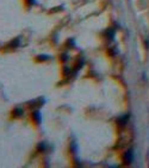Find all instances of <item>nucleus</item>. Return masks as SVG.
<instances>
[{
  "label": "nucleus",
  "instance_id": "nucleus-1",
  "mask_svg": "<svg viewBox=\"0 0 149 168\" xmlns=\"http://www.w3.org/2000/svg\"><path fill=\"white\" fill-rule=\"evenodd\" d=\"M133 160V153L131 151L129 150L127 151L123 156V161L124 163L128 165L130 164Z\"/></svg>",
  "mask_w": 149,
  "mask_h": 168
},
{
  "label": "nucleus",
  "instance_id": "nucleus-2",
  "mask_svg": "<svg viewBox=\"0 0 149 168\" xmlns=\"http://www.w3.org/2000/svg\"><path fill=\"white\" fill-rule=\"evenodd\" d=\"M45 103L44 99H36V100H33L30 103H29V107L30 108H33L35 107H38L41 106L43 105Z\"/></svg>",
  "mask_w": 149,
  "mask_h": 168
},
{
  "label": "nucleus",
  "instance_id": "nucleus-3",
  "mask_svg": "<svg viewBox=\"0 0 149 168\" xmlns=\"http://www.w3.org/2000/svg\"><path fill=\"white\" fill-rule=\"evenodd\" d=\"M32 118L33 120L37 123V124H41L42 120L41 115L39 111L36 110L32 114Z\"/></svg>",
  "mask_w": 149,
  "mask_h": 168
},
{
  "label": "nucleus",
  "instance_id": "nucleus-4",
  "mask_svg": "<svg viewBox=\"0 0 149 168\" xmlns=\"http://www.w3.org/2000/svg\"><path fill=\"white\" fill-rule=\"evenodd\" d=\"M23 113H24L23 110L20 108H15L12 112L13 116H14V118L21 117L23 115Z\"/></svg>",
  "mask_w": 149,
  "mask_h": 168
},
{
  "label": "nucleus",
  "instance_id": "nucleus-5",
  "mask_svg": "<svg viewBox=\"0 0 149 168\" xmlns=\"http://www.w3.org/2000/svg\"><path fill=\"white\" fill-rule=\"evenodd\" d=\"M37 149L39 152L45 151L47 149V145L44 142H41L38 145Z\"/></svg>",
  "mask_w": 149,
  "mask_h": 168
},
{
  "label": "nucleus",
  "instance_id": "nucleus-6",
  "mask_svg": "<svg viewBox=\"0 0 149 168\" xmlns=\"http://www.w3.org/2000/svg\"><path fill=\"white\" fill-rule=\"evenodd\" d=\"M49 59V56L48 55H45V54H42V55H39L38 56V57H37V60L41 62H43V61H45L48 60Z\"/></svg>",
  "mask_w": 149,
  "mask_h": 168
},
{
  "label": "nucleus",
  "instance_id": "nucleus-7",
  "mask_svg": "<svg viewBox=\"0 0 149 168\" xmlns=\"http://www.w3.org/2000/svg\"><path fill=\"white\" fill-rule=\"evenodd\" d=\"M106 35L109 39H112L114 35V31L112 29H108L106 31Z\"/></svg>",
  "mask_w": 149,
  "mask_h": 168
},
{
  "label": "nucleus",
  "instance_id": "nucleus-8",
  "mask_svg": "<svg viewBox=\"0 0 149 168\" xmlns=\"http://www.w3.org/2000/svg\"><path fill=\"white\" fill-rule=\"evenodd\" d=\"M27 3L29 4V5H33L35 3V0H27Z\"/></svg>",
  "mask_w": 149,
  "mask_h": 168
},
{
  "label": "nucleus",
  "instance_id": "nucleus-9",
  "mask_svg": "<svg viewBox=\"0 0 149 168\" xmlns=\"http://www.w3.org/2000/svg\"><path fill=\"white\" fill-rule=\"evenodd\" d=\"M63 58H67V56H65V57H63ZM64 59H65V60H66V58H63V59H62V60H64Z\"/></svg>",
  "mask_w": 149,
  "mask_h": 168
}]
</instances>
